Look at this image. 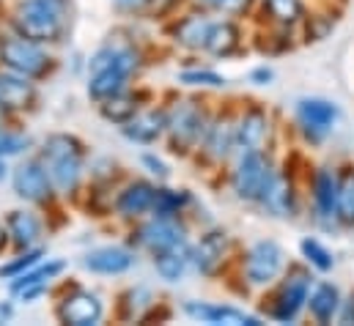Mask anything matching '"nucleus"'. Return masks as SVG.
Listing matches in <instances>:
<instances>
[{
	"mask_svg": "<svg viewBox=\"0 0 354 326\" xmlns=\"http://www.w3.org/2000/svg\"><path fill=\"white\" fill-rule=\"evenodd\" d=\"M0 115H3V104H0Z\"/></svg>",
	"mask_w": 354,
	"mask_h": 326,
	"instance_id": "46",
	"label": "nucleus"
},
{
	"mask_svg": "<svg viewBox=\"0 0 354 326\" xmlns=\"http://www.w3.org/2000/svg\"><path fill=\"white\" fill-rule=\"evenodd\" d=\"M225 252H228V236L223 233V231H209L198 247L192 249V260H195V266L203 271V274H217V269L223 266V260H225Z\"/></svg>",
	"mask_w": 354,
	"mask_h": 326,
	"instance_id": "15",
	"label": "nucleus"
},
{
	"mask_svg": "<svg viewBox=\"0 0 354 326\" xmlns=\"http://www.w3.org/2000/svg\"><path fill=\"white\" fill-rule=\"evenodd\" d=\"M53 178L41 162H25L14 170V192L30 203H47L53 198Z\"/></svg>",
	"mask_w": 354,
	"mask_h": 326,
	"instance_id": "11",
	"label": "nucleus"
},
{
	"mask_svg": "<svg viewBox=\"0 0 354 326\" xmlns=\"http://www.w3.org/2000/svg\"><path fill=\"white\" fill-rule=\"evenodd\" d=\"M283 269V249L274 242H259L245 258V274L253 285H269Z\"/></svg>",
	"mask_w": 354,
	"mask_h": 326,
	"instance_id": "10",
	"label": "nucleus"
},
{
	"mask_svg": "<svg viewBox=\"0 0 354 326\" xmlns=\"http://www.w3.org/2000/svg\"><path fill=\"white\" fill-rule=\"evenodd\" d=\"M266 115L261 110H250L239 126H236V143L245 148V151H261L266 140Z\"/></svg>",
	"mask_w": 354,
	"mask_h": 326,
	"instance_id": "23",
	"label": "nucleus"
},
{
	"mask_svg": "<svg viewBox=\"0 0 354 326\" xmlns=\"http://www.w3.org/2000/svg\"><path fill=\"white\" fill-rule=\"evenodd\" d=\"M341 321H344V324H354V296L349 299V302H346V310H344Z\"/></svg>",
	"mask_w": 354,
	"mask_h": 326,
	"instance_id": "42",
	"label": "nucleus"
},
{
	"mask_svg": "<svg viewBox=\"0 0 354 326\" xmlns=\"http://www.w3.org/2000/svg\"><path fill=\"white\" fill-rule=\"evenodd\" d=\"M338 307H341V294H338V288H335L333 282H322V285L313 291V296H310V313H313V318H316L319 324H327V321L335 318Z\"/></svg>",
	"mask_w": 354,
	"mask_h": 326,
	"instance_id": "26",
	"label": "nucleus"
},
{
	"mask_svg": "<svg viewBox=\"0 0 354 326\" xmlns=\"http://www.w3.org/2000/svg\"><path fill=\"white\" fill-rule=\"evenodd\" d=\"M83 160H86V151H83V143L77 137H72V135H50L44 140L41 164L47 167V173H50V178H53L58 192L72 195L80 186Z\"/></svg>",
	"mask_w": 354,
	"mask_h": 326,
	"instance_id": "3",
	"label": "nucleus"
},
{
	"mask_svg": "<svg viewBox=\"0 0 354 326\" xmlns=\"http://www.w3.org/2000/svg\"><path fill=\"white\" fill-rule=\"evenodd\" d=\"M168 132V115L162 110H149V113H135L124 124V135L135 143H157Z\"/></svg>",
	"mask_w": 354,
	"mask_h": 326,
	"instance_id": "14",
	"label": "nucleus"
},
{
	"mask_svg": "<svg viewBox=\"0 0 354 326\" xmlns=\"http://www.w3.org/2000/svg\"><path fill=\"white\" fill-rule=\"evenodd\" d=\"M264 203V209L274 217H291L294 209H297V200H294V186L286 175H272L269 186L264 189V195L259 198Z\"/></svg>",
	"mask_w": 354,
	"mask_h": 326,
	"instance_id": "20",
	"label": "nucleus"
},
{
	"mask_svg": "<svg viewBox=\"0 0 354 326\" xmlns=\"http://www.w3.org/2000/svg\"><path fill=\"white\" fill-rule=\"evenodd\" d=\"M102 299L96 294H91L86 288H77L72 294L64 296L61 307H58V318L64 324H72V326H93L102 321Z\"/></svg>",
	"mask_w": 354,
	"mask_h": 326,
	"instance_id": "9",
	"label": "nucleus"
},
{
	"mask_svg": "<svg viewBox=\"0 0 354 326\" xmlns=\"http://www.w3.org/2000/svg\"><path fill=\"white\" fill-rule=\"evenodd\" d=\"M135 113H138V99H135V96H129V93H124V90L102 102V115H104L107 121L127 124Z\"/></svg>",
	"mask_w": 354,
	"mask_h": 326,
	"instance_id": "30",
	"label": "nucleus"
},
{
	"mask_svg": "<svg viewBox=\"0 0 354 326\" xmlns=\"http://www.w3.org/2000/svg\"><path fill=\"white\" fill-rule=\"evenodd\" d=\"M28 146H30V140H28L25 135L0 129V157H3V160H6V157H17V154H22Z\"/></svg>",
	"mask_w": 354,
	"mask_h": 326,
	"instance_id": "35",
	"label": "nucleus"
},
{
	"mask_svg": "<svg viewBox=\"0 0 354 326\" xmlns=\"http://www.w3.org/2000/svg\"><path fill=\"white\" fill-rule=\"evenodd\" d=\"M0 64L30 80L44 77L50 72V55L39 47V41H30L19 33L0 39Z\"/></svg>",
	"mask_w": 354,
	"mask_h": 326,
	"instance_id": "4",
	"label": "nucleus"
},
{
	"mask_svg": "<svg viewBox=\"0 0 354 326\" xmlns=\"http://www.w3.org/2000/svg\"><path fill=\"white\" fill-rule=\"evenodd\" d=\"M168 132H171V146L174 151H189L203 135H206V118L203 113L187 102V104H178V110L168 118Z\"/></svg>",
	"mask_w": 354,
	"mask_h": 326,
	"instance_id": "6",
	"label": "nucleus"
},
{
	"mask_svg": "<svg viewBox=\"0 0 354 326\" xmlns=\"http://www.w3.org/2000/svg\"><path fill=\"white\" fill-rule=\"evenodd\" d=\"M335 198H338V175L322 170L316 175V209L322 217H335Z\"/></svg>",
	"mask_w": 354,
	"mask_h": 326,
	"instance_id": "28",
	"label": "nucleus"
},
{
	"mask_svg": "<svg viewBox=\"0 0 354 326\" xmlns=\"http://www.w3.org/2000/svg\"><path fill=\"white\" fill-rule=\"evenodd\" d=\"M209 30H212V19L201 17V14H192V17H184L176 25L174 36H176L178 44L189 47V50H206V41H209Z\"/></svg>",
	"mask_w": 354,
	"mask_h": 326,
	"instance_id": "24",
	"label": "nucleus"
},
{
	"mask_svg": "<svg viewBox=\"0 0 354 326\" xmlns=\"http://www.w3.org/2000/svg\"><path fill=\"white\" fill-rule=\"evenodd\" d=\"M69 25L66 0H22L14 11V28L30 41H58Z\"/></svg>",
	"mask_w": 354,
	"mask_h": 326,
	"instance_id": "2",
	"label": "nucleus"
},
{
	"mask_svg": "<svg viewBox=\"0 0 354 326\" xmlns=\"http://www.w3.org/2000/svg\"><path fill=\"white\" fill-rule=\"evenodd\" d=\"M239 44V30L234 22H212V30H209V41H206V50L212 55H231Z\"/></svg>",
	"mask_w": 354,
	"mask_h": 326,
	"instance_id": "27",
	"label": "nucleus"
},
{
	"mask_svg": "<svg viewBox=\"0 0 354 326\" xmlns=\"http://www.w3.org/2000/svg\"><path fill=\"white\" fill-rule=\"evenodd\" d=\"M253 80L259 82V85H264V82L272 80V72L269 69H259V72H253Z\"/></svg>",
	"mask_w": 354,
	"mask_h": 326,
	"instance_id": "43",
	"label": "nucleus"
},
{
	"mask_svg": "<svg viewBox=\"0 0 354 326\" xmlns=\"http://www.w3.org/2000/svg\"><path fill=\"white\" fill-rule=\"evenodd\" d=\"M8 239H11V236H8V228H3V222H0V252L8 247Z\"/></svg>",
	"mask_w": 354,
	"mask_h": 326,
	"instance_id": "44",
	"label": "nucleus"
},
{
	"mask_svg": "<svg viewBox=\"0 0 354 326\" xmlns=\"http://www.w3.org/2000/svg\"><path fill=\"white\" fill-rule=\"evenodd\" d=\"M272 167L259 151H245V157L239 160L234 170V192L242 200H259L264 195V189L272 181Z\"/></svg>",
	"mask_w": 354,
	"mask_h": 326,
	"instance_id": "5",
	"label": "nucleus"
},
{
	"mask_svg": "<svg viewBox=\"0 0 354 326\" xmlns=\"http://www.w3.org/2000/svg\"><path fill=\"white\" fill-rule=\"evenodd\" d=\"M6 228H8L11 242L19 249H30L41 236V222L30 211H11L6 220Z\"/></svg>",
	"mask_w": 354,
	"mask_h": 326,
	"instance_id": "22",
	"label": "nucleus"
},
{
	"mask_svg": "<svg viewBox=\"0 0 354 326\" xmlns=\"http://www.w3.org/2000/svg\"><path fill=\"white\" fill-rule=\"evenodd\" d=\"M140 245L149 247L154 255L162 249H171L176 245H184V228L178 225L176 217H157L140 231Z\"/></svg>",
	"mask_w": 354,
	"mask_h": 326,
	"instance_id": "13",
	"label": "nucleus"
},
{
	"mask_svg": "<svg viewBox=\"0 0 354 326\" xmlns=\"http://www.w3.org/2000/svg\"><path fill=\"white\" fill-rule=\"evenodd\" d=\"M297 118L310 140H324L338 121V107L327 99H302L297 104Z\"/></svg>",
	"mask_w": 354,
	"mask_h": 326,
	"instance_id": "8",
	"label": "nucleus"
},
{
	"mask_svg": "<svg viewBox=\"0 0 354 326\" xmlns=\"http://www.w3.org/2000/svg\"><path fill=\"white\" fill-rule=\"evenodd\" d=\"M138 64L140 61H138V52L132 47H121V44L102 47L88 64V93L96 102H104V99L121 93L127 88V80L132 77V72L138 69Z\"/></svg>",
	"mask_w": 354,
	"mask_h": 326,
	"instance_id": "1",
	"label": "nucleus"
},
{
	"mask_svg": "<svg viewBox=\"0 0 354 326\" xmlns=\"http://www.w3.org/2000/svg\"><path fill=\"white\" fill-rule=\"evenodd\" d=\"M154 198H157V186H151L149 181H135L118 195L115 209L121 217H143L146 211L154 209Z\"/></svg>",
	"mask_w": 354,
	"mask_h": 326,
	"instance_id": "18",
	"label": "nucleus"
},
{
	"mask_svg": "<svg viewBox=\"0 0 354 326\" xmlns=\"http://www.w3.org/2000/svg\"><path fill=\"white\" fill-rule=\"evenodd\" d=\"M39 260H41V249H25V255H19L14 263H8V266L0 269V277H3V274H6V277H19L22 271L33 269Z\"/></svg>",
	"mask_w": 354,
	"mask_h": 326,
	"instance_id": "34",
	"label": "nucleus"
},
{
	"mask_svg": "<svg viewBox=\"0 0 354 326\" xmlns=\"http://www.w3.org/2000/svg\"><path fill=\"white\" fill-rule=\"evenodd\" d=\"M176 0H151V11H157V14H162V11H168L171 6H174Z\"/></svg>",
	"mask_w": 354,
	"mask_h": 326,
	"instance_id": "41",
	"label": "nucleus"
},
{
	"mask_svg": "<svg viewBox=\"0 0 354 326\" xmlns=\"http://www.w3.org/2000/svg\"><path fill=\"white\" fill-rule=\"evenodd\" d=\"M143 164H146V167H151V173H154V175H160V178H168V167H165V162L154 160L151 154H146V157H143Z\"/></svg>",
	"mask_w": 354,
	"mask_h": 326,
	"instance_id": "40",
	"label": "nucleus"
},
{
	"mask_svg": "<svg viewBox=\"0 0 354 326\" xmlns=\"http://www.w3.org/2000/svg\"><path fill=\"white\" fill-rule=\"evenodd\" d=\"M335 217H338L344 225H354V170H344V173L338 175Z\"/></svg>",
	"mask_w": 354,
	"mask_h": 326,
	"instance_id": "29",
	"label": "nucleus"
},
{
	"mask_svg": "<svg viewBox=\"0 0 354 326\" xmlns=\"http://www.w3.org/2000/svg\"><path fill=\"white\" fill-rule=\"evenodd\" d=\"M236 143V126H231V121H217L214 126L206 129V154L212 160H225L231 154Z\"/></svg>",
	"mask_w": 354,
	"mask_h": 326,
	"instance_id": "25",
	"label": "nucleus"
},
{
	"mask_svg": "<svg viewBox=\"0 0 354 326\" xmlns=\"http://www.w3.org/2000/svg\"><path fill=\"white\" fill-rule=\"evenodd\" d=\"M266 8L277 22H294L302 14L299 0H266Z\"/></svg>",
	"mask_w": 354,
	"mask_h": 326,
	"instance_id": "32",
	"label": "nucleus"
},
{
	"mask_svg": "<svg viewBox=\"0 0 354 326\" xmlns=\"http://www.w3.org/2000/svg\"><path fill=\"white\" fill-rule=\"evenodd\" d=\"M308 294H310V274L302 271V269H294V271L286 277V282H283V288H280V294H277V299H274L272 318H274V321H283V324L294 321V318L299 316V310L305 307Z\"/></svg>",
	"mask_w": 354,
	"mask_h": 326,
	"instance_id": "7",
	"label": "nucleus"
},
{
	"mask_svg": "<svg viewBox=\"0 0 354 326\" xmlns=\"http://www.w3.org/2000/svg\"><path fill=\"white\" fill-rule=\"evenodd\" d=\"M181 82H187V85H212V88H217V85H225V77H220V75H214V72H184V75H181Z\"/></svg>",
	"mask_w": 354,
	"mask_h": 326,
	"instance_id": "37",
	"label": "nucleus"
},
{
	"mask_svg": "<svg viewBox=\"0 0 354 326\" xmlns=\"http://www.w3.org/2000/svg\"><path fill=\"white\" fill-rule=\"evenodd\" d=\"M113 3H115L121 11H135V14L151 8V0H113Z\"/></svg>",
	"mask_w": 354,
	"mask_h": 326,
	"instance_id": "39",
	"label": "nucleus"
},
{
	"mask_svg": "<svg viewBox=\"0 0 354 326\" xmlns=\"http://www.w3.org/2000/svg\"><path fill=\"white\" fill-rule=\"evenodd\" d=\"M36 90H33V82L25 75H17L11 69L0 72V104L3 110H25L30 102H33Z\"/></svg>",
	"mask_w": 354,
	"mask_h": 326,
	"instance_id": "16",
	"label": "nucleus"
},
{
	"mask_svg": "<svg viewBox=\"0 0 354 326\" xmlns=\"http://www.w3.org/2000/svg\"><path fill=\"white\" fill-rule=\"evenodd\" d=\"M135 263L132 252L124 249V247H102V249H93L86 255L83 266L88 271H96V274H124L129 271Z\"/></svg>",
	"mask_w": 354,
	"mask_h": 326,
	"instance_id": "17",
	"label": "nucleus"
},
{
	"mask_svg": "<svg viewBox=\"0 0 354 326\" xmlns=\"http://www.w3.org/2000/svg\"><path fill=\"white\" fill-rule=\"evenodd\" d=\"M64 271V263L61 260H53V263H47V266H33V269H28V271H22L19 277H14V282H11V291L14 294H19L22 299H33V296H39L47 285H50V280L55 277V274H61Z\"/></svg>",
	"mask_w": 354,
	"mask_h": 326,
	"instance_id": "19",
	"label": "nucleus"
},
{
	"mask_svg": "<svg viewBox=\"0 0 354 326\" xmlns=\"http://www.w3.org/2000/svg\"><path fill=\"white\" fill-rule=\"evenodd\" d=\"M302 252H305V258H308L316 269H322V271H330V269H333V255L319 245V242L305 239V242H302Z\"/></svg>",
	"mask_w": 354,
	"mask_h": 326,
	"instance_id": "33",
	"label": "nucleus"
},
{
	"mask_svg": "<svg viewBox=\"0 0 354 326\" xmlns=\"http://www.w3.org/2000/svg\"><path fill=\"white\" fill-rule=\"evenodd\" d=\"M184 313L195 321L203 324H228V326H259L256 316H248L236 307H223V305H198V302H187Z\"/></svg>",
	"mask_w": 354,
	"mask_h": 326,
	"instance_id": "12",
	"label": "nucleus"
},
{
	"mask_svg": "<svg viewBox=\"0 0 354 326\" xmlns=\"http://www.w3.org/2000/svg\"><path fill=\"white\" fill-rule=\"evenodd\" d=\"M6 178V162H3V157H0V181Z\"/></svg>",
	"mask_w": 354,
	"mask_h": 326,
	"instance_id": "45",
	"label": "nucleus"
},
{
	"mask_svg": "<svg viewBox=\"0 0 354 326\" xmlns=\"http://www.w3.org/2000/svg\"><path fill=\"white\" fill-rule=\"evenodd\" d=\"M127 302H129V310H127L124 316H127V318H140V310L151 305V294H149L146 288H132V291L127 294Z\"/></svg>",
	"mask_w": 354,
	"mask_h": 326,
	"instance_id": "36",
	"label": "nucleus"
},
{
	"mask_svg": "<svg viewBox=\"0 0 354 326\" xmlns=\"http://www.w3.org/2000/svg\"><path fill=\"white\" fill-rule=\"evenodd\" d=\"M189 200L187 192H176V189H157L154 198V217H176L181 211V206Z\"/></svg>",
	"mask_w": 354,
	"mask_h": 326,
	"instance_id": "31",
	"label": "nucleus"
},
{
	"mask_svg": "<svg viewBox=\"0 0 354 326\" xmlns=\"http://www.w3.org/2000/svg\"><path fill=\"white\" fill-rule=\"evenodd\" d=\"M189 260H192V252H189L187 242H184V245L171 247V249H162V252H157V255H154L157 274H160L165 282H178V280L184 277V271H187Z\"/></svg>",
	"mask_w": 354,
	"mask_h": 326,
	"instance_id": "21",
	"label": "nucleus"
},
{
	"mask_svg": "<svg viewBox=\"0 0 354 326\" xmlns=\"http://www.w3.org/2000/svg\"><path fill=\"white\" fill-rule=\"evenodd\" d=\"M209 6H214V8H220V11H228V14H239V11H245L253 0H206Z\"/></svg>",
	"mask_w": 354,
	"mask_h": 326,
	"instance_id": "38",
	"label": "nucleus"
}]
</instances>
